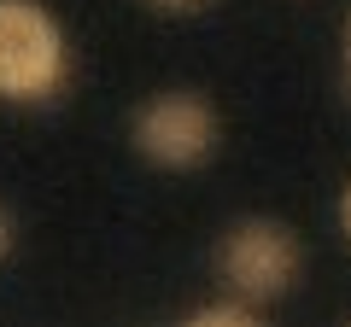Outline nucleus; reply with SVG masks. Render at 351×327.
Segmentation results:
<instances>
[{"mask_svg":"<svg viewBox=\"0 0 351 327\" xmlns=\"http://www.w3.org/2000/svg\"><path fill=\"white\" fill-rule=\"evenodd\" d=\"M339 234L351 239V181H346V187H339Z\"/></svg>","mask_w":351,"mask_h":327,"instance_id":"nucleus-6","label":"nucleus"},{"mask_svg":"<svg viewBox=\"0 0 351 327\" xmlns=\"http://www.w3.org/2000/svg\"><path fill=\"white\" fill-rule=\"evenodd\" d=\"M147 12H158V18H193V12H205L211 0H141Z\"/></svg>","mask_w":351,"mask_h":327,"instance_id":"nucleus-4","label":"nucleus"},{"mask_svg":"<svg viewBox=\"0 0 351 327\" xmlns=\"http://www.w3.org/2000/svg\"><path fill=\"white\" fill-rule=\"evenodd\" d=\"M339 53H346V88H351V18H346V47Z\"/></svg>","mask_w":351,"mask_h":327,"instance_id":"nucleus-7","label":"nucleus"},{"mask_svg":"<svg viewBox=\"0 0 351 327\" xmlns=\"http://www.w3.org/2000/svg\"><path fill=\"white\" fill-rule=\"evenodd\" d=\"M12 246H18V228H12V216H6V205H0V263L12 257Z\"/></svg>","mask_w":351,"mask_h":327,"instance_id":"nucleus-5","label":"nucleus"},{"mask_svg":"<svg viewBox=\"0 0 351 327\" xmlns=\"http://www.w3.org/2000/svg\"><path fill=\"white\" fill-rule=\"evenodd\" d=\"M217 140H223L217 105L205 100V94H193V88H164V94H152V100H141L135 117H129V146H135L152 170H170V176L211 164Z\"/></svg>","mask_w":351,"mask_h":327,"instance_id":"nucleus-3","label":"nucleus"},{"mask_svg":"<svg viewBox=\"0 0 351 327\" xmlns=\"http://www.w3.org/2000/svg\"><path fill=\"white\" fill-rule=\"evenodd\" d=\"M71 36L47 0H0V105L41 112L71 88Z\"/></svg>","mask_w":351,"mask_h":327,"instance_id":"nucleus-1","label":"nucleus"},{"mask_svg":"<svg viewBox=\"0 0 351 327\" xmlns=\"http://www.w3.org/2000/svg\"><path fill=\"white\" fill-rule=\"evenodd\" d=\"M299 269H304V246H299V234H293L287 222H276V216H240V222L217 239V280H223L228 298L252 304V310L287 298L293 280H299Z\"/></svg>","mask_w":351,"mask_h":327,"instance_id":"nucleus-2","label":"nucleus"}]
</instances>
